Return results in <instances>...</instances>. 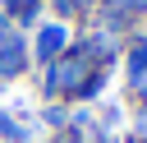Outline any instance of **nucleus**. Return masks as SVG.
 Returning a JSON list of instances; mask_svg holds the SVG:
<instances>
[{
  "label": "nucleus",
  "instance_id": "7ed1b4c3",
  "mask_svg": "<svg viewBox=\"0 0 147 143\" xmlns=\"http://www.w3.org/2000/svg\"><path fill=\"white\" fill-rule=\"evenodd\" d=\"M64 51H69V32H64L60 23H46V28L37 32V60H46V65H51V60H55V55H64Z\"/></svg>",
  "mask_w": 147,
  "mask_h": 143
},
{
  "label": "nucleus",
  "instance_id": "423d86ee",
  "mask_svg": "<svg viewBox=\"0 0 147 143\" xmlns=\"http://www.w3.org/2000/svg\"><path fill=\"white\" fill-rule=\"evenodd\" d=\"M5 32H9V28H5V14H0V37H5Z\"/></svg>",
  "mask_w": 147,
  "mask_h": 143
},
{
  "label": "nucleus",
  "instance_id": "20e7f679",
  "mask_svg": "<svg viewBox=\"0 0 147 143\" xmlns=\"http://www.w3.org/2000/svg\"><path fill=\"white\" fill-rule=\"evenodd\" d=\"M106 5L115 9V23H124V18H129V14H138L147 0H106Z\"/></svg>",
  "mask_w": 147,
  "mask_h": 143
},
{
  "label": "nucleus",
  "instance_id": "f257e3e1",
  "mask_svg": "<svg viewBox=\"0 0 147 143\" xmlns=\"http://www.w3.org/2000/svg\"><path fill=\"white\" fill-rule=\"evenodd\" d=\"M92 74H96L92 60L83 55V46H74V51H64V55H55L46 65L41 88H46V97H74V101H83V88H87Z\"/></svg>",
  "mask_w": 147,
  "mask_h": 143
},
{
  "label": "nucleus",
  "instance_id": "39448f33",
  "mask_svg": "<svg viewBox=\"0 0 147 143\" xmlns=\"http://www.w3.org/2000/svg\"><path fill=\"white\" fill-rule=\"evenodd\" d=\"M41 120H46L51 129H64V125H69V111H64V106H46V111H41Z\"/></svg>",
  "mask_w": 147,
  "mask_h": 143
},
{
  "label": "nucleus",
  "instance_id": "f03ea898",
  "mask_svg": "<svg viewBox=\"0 0 147 143\" xmlns=\"http://www.w3.org/2000/svg\"><path fill=\"white\" fill-rule=\"evenodd\" d=\"M23 65H28L23 37L5 32V37H0V78H18V74H23Z\"/></svg>",
  "mask_w": 147,
  "mask_h": 143
}]
</instances>
